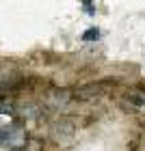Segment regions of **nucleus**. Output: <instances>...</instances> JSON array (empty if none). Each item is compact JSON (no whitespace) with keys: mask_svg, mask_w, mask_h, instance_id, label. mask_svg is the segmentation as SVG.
I'll return each instance as SVG.
<instances>
[{"mask_svg":"<svg viewBox=\"0 0 145 151\" xmlns=\"http://www.w3.org/2000/svg\"><path fill=\"white\" fill-rule=\"evenodd\" d=\"M26 132L20 123H9L0 127V147L4 149H22L26 145Z\"/></svg>","mask_w":145,"mask_h":151,"instance_id":"obj_1","label":"nucleus"},{"mask_svg":"<svg viewBox=\"0 0 145 151\" xmlns=\"http://www.w3.org/2000/svg\"><path fill=\"white\" fill-rule=\"evenodd\" d=\"M52 132H54V138H57L59 142H67V140H72L76 127H74V123H70V121H59L57 125L52 127Z\"/></svg>","mask_w":145,"mask_h":151,"instance_id":"obj_2","label":"nucleus"},{"mask_svg":"<svg viewBox=\"0 0 145 151\" xmlns=\"http://www.w3.org/2000/svg\"><path fill=\"white\" fill-rule=\"evenodd\" d=\"M128 101L132 104L134 108H145V93H141V91H132V93H128Z\"/></svg>","mask_w":145,"mask_h":151,"instance_id":"obj_3","label":"nucleus"},{"mask_svg":"<svg viewBox=\"0 0 145 151\" xmlns=\"http://www.w3.org/2000/svg\"><path fill=\"white\" fill-rule=\"evenodd\" d=\"M52 101H54L57 106H59V104H61V106H65L67 101H70V97H67V93H65V91H61V93L57 91V93H52Z\"/></svg>","mask_w":145,"mask_h":151,"instance_id":"obj_4","label":"nucleus"},{"mask_svg":"<svg viewBox=\"0 0 145 151\" xmlns=\"http://www.w3.org/2000/svg\"><path fill=\"white\" fill-rule=\"evenodd\" d=\"M93 93H98V86H87V88H80V91L76 93V97H80V99H89V95H93Z\"/></svg>","mask_w":145,"mask_h":151,"instance_id":"obj_5","label":"nucleus"},{"mask_svg":"<svg viewBox=\"0 0 145 151\" xmlns=\"http://www.w3.org/2000/svg\"><path fill=\"white\" fill-rule=\"evenodd\" d=\"M98 37H100V32L95 30V28H93V30H87L85 35H82V39H85V41H89V39H98Z\"/></svg>","mask_w":145,"mask_h":151,"instance_id":"obj_6","label":"nucleus"},{"mask_svg":"<svg viewBox=\"0 0 145 151\" xmlns=\"http://www.w3.org/2000/svg\"><path fill=\"white\" fill-rule=\"evenodd\" d=\"M0 99H2V97H0Z\"/></svg>","mask_w":145,"mask_h":151,"instance_id":"obj_7","label":"nucleus"}]
</instances>
